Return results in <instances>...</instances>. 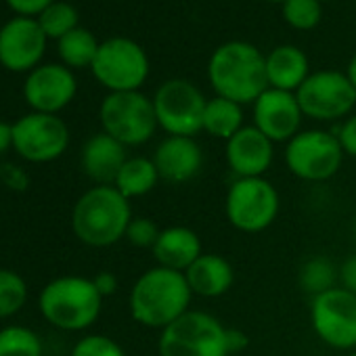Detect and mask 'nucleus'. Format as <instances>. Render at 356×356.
Returning a JSON list of instances; mask_svg holds the SVG:
<instances>
[{"mask_svg":"<svg viewBox=\"0 0 356 356\" xmlns=\"http://www.w3.org/2000/svg\"><path fill=\"white\" fill-rule=\"evenodd\" d=\"M193 291L185 273L163 266L147 268L130 287L128 310L134 323L163 331L176 318L191 310Z\"/></svg>","mask_w":356,"mask_h":356,"instance_id":"1","label":"nucleus"},{"mask_svg":"<svg viewBox=\"0 0 356 356\" xmlns=\"http://www.w3.org/2000/svg\"><path fill=\"white\" fill-rule=\"evenodd\" d=\"M132 218L130 202L113 185H95L76 200L70 225L80 243L111 248L124 239Z\"/></svg>","mask_w":356,"mask_h":356,"instance_id":"2","label":"nucleus"},{"mask_svg":"<svg viewBox=\"0 0 356 356\" xmlns=\"http://www.w3.org/2000/svg\"><path fill=\"white\" fill-rule=\"evenodd\" d=\"M208 80L216 97L231 99L239 105H254L268 88L266 55L245 40L225 42L208 61Z\"/></svg>","mask_w":356,"mask_h":356,"instance_id":"3","label":"nucleus"},{"mask_svg":"<svg viewBox=\"0 0 356 356\" xmlns=\"http://www.w3.org/2000/svg\"><path fill=\"white\" fill-rule=\"evenodd\" d=\"M103 296L92 277L61 275L49 281L38 293V310L55 329L80 333L90 329L103 310Z\"/></svg>","mask_w":356,"mask_h":356,"instance_id":"4","label":"nucleus"},{"mask_svg":"<svg viewBox=\"0 0 356 356\" xmlns=\"http://www.w3.org/2000/svg\"><path fill=\"white\" fill-rule=\"evenodd\" d=\"M159 356H231L229 327L206 310H189L157 339Z\"/></svg>","mask_w":356,"mask_h":356,"instance_id":"5","label":"nucleus"},{"mask_svg":"<svg viewBox=\"0 0 356 356\" xmlns=\"http://www.w3.org/2000/svg\"><path fill=\"white\" fill-rule=\"evenodd\" d=\"M281 195L266 176L235 178L225 197L229 225L248 235L266 231L279 216Z\"/></svg>","mask_w":356,"mask_h":356,"instance_id":"6","label":"nucleus"},{"mask_svg":"<svg viewBox=\"0 0 356 356\" xmlns=\"http://www.w3.org/2000/svg\"><path fill=\"white\" fill-rule=\"evenodd\" d=\"M99 120L103 132L120 140L124 147H140L149 143L159 128L153 99L140 90L109 92L101 101Z\"/></svg>","mask_w":356,"mask_h":356,"instance_id":"7","label":"nucleus"},{"mask_svg":"<svg viewBox=\"0 0 356 356\" xmlns=\"http://www.w3.org/2000/svg\"><path fill=\"white\" fill-rule=\"evenodd\" d=\"M343 149L331 130H300L285 143V165L304 183H325L333 178L343 163Z\"/></svg>","mask_w":356,"mask_h":356,"instance_id":"8","label":"nucleus"},{"mask_svg":"<svg viewBox=\"0 0 356 356\" xmlns=\"http://www.w3.org/2000/svg\"><path fill=\"white\" fill-rule=\"evenodd\" d=\"M208 99L197 84L185 78L161 82L153 95L157 126L168 136H197L204 132V111Z\"/></svg>","mask_w":356,"mask_h":356,"instance_id":"9","label":"nucleus"},{"mask_svg":"<svg viewBox=\"0 0 356 356\" xmlns=\"http://www.w3.org/2000/svg\"><path fill=\"white\" fill-rule=\"evenodd\" d=\"M149 70L151 65L145 49L136 40L124 36L103 40L90 67L97 82L109 92L140 90L149 78Z\"/></svg>","mask_w":356,"mask_h":356,"instance_id":"10","label":"nucleus"},{"mask_svg":"<svg viewBox=\"0 0 356 356\" xmlns=\"http://www.w3.org/2000/svg\"><path fill=\"white\" fill-rule=\"evenodd\" d=\"M310 325L314 335L329 348L356 350V293L333 287L310 300Z\"/></svg>","mask_w":356,"mask_h":356,"instance_id":"11","label":"nucleus"},{"mask_svg":"<svg viewBox=\"0 0 356 356\" xmlns=\"http://www.w3.org/2000/svg\"><path fill=\"white\" fill-rule=\"evenodd\" d=\"M70 140L72 134L61 115L30 111L13 122V151L28 163L57 161Z\"/></svg>","mask_w":356,"mask_h":356,"instance_id":"12","label":"nucleus"},{"mask_svg":"<svg viewBox=\"0 0 356 356\" xmlns=\"http://www.w3.org/2000/svg\"><path fill=\"white\" fill-rule=\"evenodd\" d=\"M296 99L304 118L316 122H335L352 115L356 105V90L343 72L321 70L312 72L296 90Z\"/></svg>","mask_w":356,"mask_h":356,"instance_id":"13","label":"nucleus"},{"mask_svg":"<svg viewBox=\"0 0 356 356\" xmlns=\"http://www.w3.org/2000/svg\"><path fill=\"white\" fill-rule=\"evenodd\" d=\"M47 34L34 17H13L0 28V65L24 74L40 65L47 53Z\"/></svg>","mask_w":356,"mask_h":356,"instance_id":"14","label":"nucleus"},{"mask_svg":"<svg viewBox=\"0 0 356 356\" xmlns=\"http://www.w3.org/2000/svg\"><path fill=\"white\" fill-rule=\"evenodd\" d=\"M78 95V80L63 63H40L24 82V99L38 113L59 115Z\"/></svg>","mask_w":356,"mask_h":356,"instance_id":"15","label":"nucleus"},{"mask_svg":"<svg viewBox=\"0 0 356 356\" xmlns=\"http://www.w3.org/2000/svg\"><path fill=\"white\" fill-rule=\"evenodd\" d=\"M302 120L296 92L266 88L254 101V126L273 143H289L302 130Z\"/></svg>","mask_w":356,"mask_h":356,"instance_id":"16","label":"nucleus"},{"mask_svg":"<svg viewBox=\"0 0 356 356\" xmlns=\"http://www.w3.org/2000/svg\"><path fill=\"white\" fill-rule=\"evenodd\" d=\"M225 159L235 178L264 176L275 161V143L254 124L243 126L225 145Z\"/></svg>","mask_w":356,"mask_h":356,"instance_id":"17","label":"nucleus"},{"mask_svg":"<svg viewBox=\"0 0 356 356\" xmlns=\"http://www.w3.org/2000/svg\"><path fill=\"white\" fill-rule=\"evenodd\" d=\"M153 163L161 181L170 185L189 183L204 168V149L193 136H165L153 151Z\"/></svg>","mask_w":356,"mask_h":356,"instance_id":"18","label":"nucleus"},{"mask_svg":"<svg viewBox=\"0 0 356 356\" xmlns=\"http://www.w3.org/2000/svg\"><path fill=\"white\" fill-rule=\"evenodd\" d=\"M126 149L128 147H124L120 140H115L103 130L88 136L80 151L82 172L95 185H113L118 172L130 157Z\"/></svg>","mask_w":356,"mask_h":356,"instance_id":"19","label":"nucleus"},{"mask_svg":"<svg viewBox=\"0 0 356 356\" xmlns=\"http://www.w3.org/2000/svg\"><path fill=\"white\" fill-rule=\"evenodd\" d=\"M157 266L187 273V268L204 254L202 237L183 225L165 227L159 231L155 245L151 248Z\"/></svg>","mask_w":356,"mask_h":356,"instance_id":"20","label":"nucleus"},{"mask_svg":"<svg viewBox=\"0 0 356 356\" xmlns=\"http://www.w3.org/2000/svg\"><path fill=\"white\" fill-rule=\"evenodd\" d=\"M187 283L193 296L200 298H220L225 296L235 283V268L233 264L220 256L204 252L185 273Z\"/></svg>","mask_w":356,"mask_h":356,"instance_id":"21","label":"nucleus"},{"mask_svg":"<svg viewBox=\"0 0 356 356\" xmlns=\"http://www.w3.org/2000/svg\"><path fill=\"white\" fill-rule=\"evenodd\" d=\"M308 76H310V65L302 49L291 44H281L266 55L268 88L296 92L306 82Z\"/></svg>","mask_w":356,"mask_h":356,"instance_id":"22","label":"nucleus"},{"mask_svg":"<svg viewBox=\"0 0 356 356\" xmlns=\"http://www.w3.org/2000/svg\"><path fill=\"white\" fill-rule=\"evenodd\" d=\"M161 181L159 174H157V168L153 163L151 157H145V155H132L124 161L122 170L118 172L115 176V183L113 187L128 200H138V197H145L149 195L157 183Z\"/></svg>","mask_w":356,"mask_h":356,"instance_id":"23","label":"nucleus"},{"mask_svg":"<svg viewBox=\"0 0 356 356\" xmlns=\"http://www.w3.org/2000/svg\"><path fill=\"white\" fill-rule=\"evenodd\" d=\"M243 105L225 99V97H214L208 99L206 111H204V132L222 138L225 143L235 136L243 128Z\"/></svg>","mask_w":356,"mask_h":356,"instance_id":"24","label":"nucleus"},{"mask_svg":"<svg viewBox=\"0 0 356 356\" xmlns=\"http://www.w3.org/2000/svg\"><path fill=\"white\" fill-rule=\"evenodd\" d=\"M99 47L101 42L97 40V36L80 26L70 34H65L61 40H57V53L61 57V63L70 70L92 67Z\"/></svg>","mask_w":356,"mask_h":356,"instance_id":"25","label":"nucleus"},{"mask_svg":"<svg viewBox=\"0 0 356 356\" xmlns=\"http://www.w3.org/2000/svg\"><path fill=\"white\" fill-rule=\"evenodd\" d=\"M337 283H339V266H335L331 258L321 254L308 258L298 270V285L310 298L337 287Z\"/></svg>","mask_w":356,"mask_h":356,"instance_id":"26","label":"nucleus"},{"mask_svg":"<svg viewBox=\"0 0 356 356\" xmlns=\"http://www.w3.org/2000/svg\"><path fill=\"white\" fill-rule=\"evenodd\" d=\"M0 356H44V343L32 327L11 323L0 329Z\"/></svg>","mask_w":356,"mask_h":356,"instance_id":"27","label":"nucleus"},{"mask_svg":"<svg viewBox=\"0 0 356 356\" xmlns=\"http://www.w3.org/2000/svg\"><path fill=\"white\" fill-rule=\"evenodd\" d=\"M30 298V287L24 275L11 268H0V321L11 318L24 310Z\"/></svg>","mask_w":356,"mask_h":356,"instance_id":"28","label":"nucleus"},{"mask_svg":"<svg viewBox=\"0 0 356 356\" xmlns=\"http://www.w3.org/2000/svg\"><path fill=\"white\" fill-rule=\"evenodd\" d=\"M78 22H80L78 9L70 3H57V0L38 15V24L42 32L47 34V38H55V40H61L65 34L76 30Z\"/></svg>","mask_w":356,"mask_h":356,"instance_id":"29","label":"nucleus"},{"mask_svg":"<svg viewBox=\"0 0 356 356\" xmlns=\"http://www.w3.org/2000/svg\"><path fill=\"white\" fill-rule=\"evenodd\" d=\"M283 7V19L293 30H314L321 24L323 17V3L318 0H285Z\"/></svg>","mask_w":356,"mask_h":356,"instance_id":"30","label":"nucleus"},{"mask_svg":"<svg viewBox=\"0 0 356 356\" xmlns=\"http://www.w3.org/2000/svg\"><path fill=\"white\" fill-rule=\"evenodd\" d=\"M70 356H126V352L113 337L103 333H88L74 343Z\"/></svg>","mask_w":356,"mask_h":356,"instance_id":"31","label":"nucleus"},{"mask_svg":"<svg viewBox=\"0 0 356 356\" xmlns=\"http://www.w3.org/2000/svg\"><path fill=\"white\" fill-rule=\"evenodd\" d=\"M159 227L151 220V218H147V216H134L132 220H130V225H128V229H126V235H124V239L132 245V248H140V250H151L153 245H155V241H157V237H159Z\"/></svg>","mask_w":356,"mask_h":356,"instance_id":"32","label":"nucleus"},{"mask_svg":"<svg viewBox=\"0 0 356 356\" xmlns=\"http://www.w3.org/2000/svg\"><path fill=\"white\" fill-rule=\"evenodd\" d=\"M30 172L19 165V163H13V161H5L0 163V185L5 189L13 191V193H24L30 189Z\"/></svg>","mask_w":356,"mask_h":356,"instance_id":"33","label":"nucleus"},{"mask_svg":"<svg viewBox=\"0 0 356 356\" xmlns=\"http://www.w3.org/2000/svg\"><path fill=\"white\" fill-rule=\"evenodd\" d=\"M333 132L343 149V155L356 157V113L348 115Z\"/></svg>","mask_w":356,"mask_h":356,"instance_id":"34","label":"nucleus"},{"mask_svg":"<svg viewBox=\"0 0 356 356\" xmlns=\"http://www.w3.org/2000/svg\"><path fill=\"white\" fill-rule=\"evenodd\" d=\"M55 0H7V5L22 17H38Z\"/></svg>","mask_w":356,"mask_h":356,"instance_id":"35","label":"nucleus"},{"mask_svg":"<svg viewBox=\"0 0 356 356\" xmlns=\"http://www.w3.org/2000/svg\"><path fill=\"white\" fill-rule=\"evenodd\" d=\"M339 287L356 293V254L348 256L339 264Z\"/></svg>","mask_w":356,"mask_h":356,"instance_id":"36","label":"nucleus"},{"mask_svg":"<svg viewBox=\"0 0 356 356\" xmlns=\"http://www.w3.org/2000/svg\"><path fill=\"white\" fill-rule=\"evenodd\" d=\"M92 281H95V287L99 289V293H101L103 298L113 296V293L118 291V285H120L115 273H111V270H101V273H97V275L92 277Z\"/></svg>","mask_w":356,"mask_h":356,"instance_id":"37","label":"nucleus"},{"mask_svg":"<svg viewBox=\"0 0 356 356\" xmlns=\"http://www.w3.org/2000/svg\"><path fill=\"white\" fill-rule=\"evenodd\" d=\"M245 348H248V335L239 329L229 327V352H231V356L243 352Z\"/></svg>","mask_w":356,"mask_h":356,"instance_id":"38","label":"nucleus"},{"mask_svg":"<svg viewBox=\"0 0 356 356\" xmlns=\"http://www.w3.org/2000/svg\"><path fill=\"white\" fill-rule=\"evenodd\" d=\"M13 149V124L0 120V157Z\"/></svg>","mask_w":356,"mask_h":356,"instance_id":"39","label":"nucleus"},{"mask_svg":"<svg viewBox=\"0 0 356 356\" xmlns=\"http://www.w3.org/2000/svg\"><path fill=\"white\" fill-rule=\"evenodd\" d=\"M346 78H348V82L352 84V88L356 90V55L350 59V63H348V67H346Z\"/></svg>","mask_w":356,"mask_h":356,"instance_id":"40","label":"nucleus"},{"mask_svg":"<svg viewBox=\"0 0 356 356\" xmlns=\"http://www.w3.org/2000/svg\"><path fill=\"white\" fill-rule=\"evenodd\" d=\"M266 3H277V5H283L285 0H266Z\"/></svg>","mask_w":356,"mask_h":356,"instance_id":"41","label":"nucleus"},{"mask_svg":"<svg viewBox=\"0 0 356 356\" xmlns=\"http://www.w3.org/2000/svg\"><path fill=\"white\" fill-rule=\"evenodd\" d=\"M346 356H356V350H354V352H348Z\"/></svg>","mask_w":356,"mask_h":356,"instance_id":"42","label":"nucleus"},{"mask_svg":"<svg viewBox=\"0 0 356 356\" xmlns=\"http://www.w3.org/2000/svg\"><path fill=\"white\" fill-rule=\"evenodd\" d=\"M354 233H356V218H354Z\"/></svg>","mask_w":356,"mask_h":356,"instance_id":"43","label":"nucleus"},{"mask_svg":"<svg viewBox=\"0 0 356 356\" xmlns=\"http://www.w3.org/2000/svg\"><path fill=\"white\" fill-rule=\"evenodd\" d=\"M318 3H329V0H318Z\"/></svg>","mask_w":356,"mask_h":356,"instance_id":"44","label":"nucleus"}]
</instances>
